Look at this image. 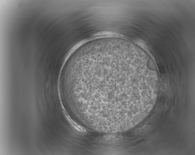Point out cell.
Masks as SVG:
<instances>
[{
  "mask_svg": "<svg viewBox=\"0 0 195 155\" xmlns=\"http://www.w3.org/2000/svg\"><path fill=\"white\" fill-rule=\"evenodd\" d=\"M69 76L81 114L119 125L131 124L139 114L153 78L140 55L117 45L98 46L77 56Z\"/></svg>",
  "mask_w": 195,
  "mask_h": 155,
  "instance_id": "cell-1",
  "label": "cell"
}]
</instances>
